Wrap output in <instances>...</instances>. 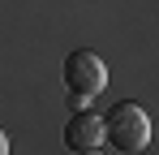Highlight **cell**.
I'll return each instance as SVG.
<instances>
[{
	"label": "cell",
	"instance_id": "6da1fadb",
	"mask_svg": "<svg viewBox=\"0 0 159 155\" xmlns=\"http://www.w3.org/2000/svg\"><path fill=\"white\" fill-rule=\"evenodd\" d=\"M103 142L112 151H142L151 142V116H146V108L120 99L103 116Z\"/></svg>",
	"mask_w": 159,
	"mask_h": 155
},
{
	"label": "cell",
	"instance_id": "7a4b0ae2",
	"mask_svg": "<svg viewBox=\"0 0 159 155\" xmlns=\"http://www.w3.org/2000/svg\"><path fill=\"white\" fill-rule=\"evenodd\" d=\"M65 86H69V95H86V99H95V95L107 86V65H103L90 48L69 52V56H65Z\"/></svg>",
	"mask_w": 159,
	"mask_h": 155
},
{
	"label": "cell",
	"instance_id": "277c9868",
	"mask_svg": "<svg viewBox=\"0 0 159 155\" xmlns=\"http://www.w3.org/2000/svg\"><path fill=\"white\" fill-rule=\"evenodd\" d=\"M69 108H73V112H78V108H90V99H86V95H69Z\"/></svg>",
	"mask_w": 159,
	"mask_h": 155
},
{
	"label": "cell",
	"instance_id": "5b68a950",
	"mask_svg": "<svg viewBox=\"0 0 159 155\" xmlns=\"http://www.w3.org/2000/svg\"><path fill=\"white\" fill-rule=\"evenodd\" d=\"M0 155H9V138H4V129H0Z\"/></svg>",
	"mask_w": 159,
	"mask_h": 155
},
{
	"label": "cell",
	"instance_id": "3957f363",
	"mask_svg": "<svg viewBox=\"0 0 159 155\" xmlns=\"http://www.w3.org/2000/svg\"><path fill=\"white\" fill-rule=\"evenodd\" d=\"M65 147L78 155H90L103 147V116H95V112H86L78 108L69 121H65Z\"/></svg>",
	"mask_w": 159,
	"mask_h": 155
}]
</instances>
